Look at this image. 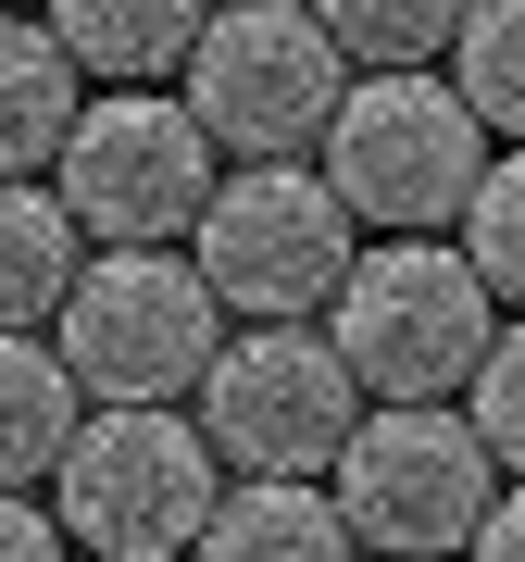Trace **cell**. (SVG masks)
Segmentation results:
<instances>
[{"mask_svg": "<svg viewBox=\"0 0 525 562\" xmlns=\"http://www.w3.org/2000/svg\"><path fill=\"white\" fill-rule=\"evenodd\" d=\"M51 350L88 413H176L225 350V301L188 250H101L51 313Z\"/></svg>", "mask_w": 525, "mask_h": 562, "instance_id": "obj_1", "label": "cell"}, {"mask_svg": "<svg viewBox=\"0 0 525 562\" xmlns=\"http://www.w3.org/2000/svg\"><path fill=\"white\" fill-rule=\"evenodd\" d=\"M313 150H325L313 176L338 188V213L388 225V238H450L488 176V125L463 113L450 76H350Z\"/></svg>", "mask_w": 525, "mask_h": 562, "instance_id": "obj_2", "label": "cell"}, {"mask_svg": "<svg viewBox=\"0 0 525 562\" xmlns=\"http://www.w3.org/2000/svg\"><path fill=\"white\" fill-rule=\"evenodd\" d=\"M338 362L364 401H463L488 338H501V301L476 288V262L450 238H388L338 276Z\"/></svg>", "mask_w": 525, "mask_h": 562, "instance_id": "obj_3", "label": "cell"}, {"mask_svg": "<svg viewBox=\"0 0 525 562\" xmlns=\"http://www.w3.org/2000/svg\"><path fill=\"white\" fill-rule=\"evenodd\" d=\"M325 501L388 562H450L488 525V501H501V462L463 425V401H376L350 425V450L325 462Z\"/></svg>", "mask_w": 525, "mask_h": 562, "instance_id": "obj_4", "label": "cell"}, {"mask_svg": "<svg viewBox=\"0 0 525 562\" xmlns=\"http://www.w3.org/2000/svg\"><path fill=\"white\" fill-rule=\"evenodd\" d=\"M213 501H225V462L201 413H88L51 475V525L88 562H188Z\"/></svg>", "mask_w": 525, "mask_h": 562, "instance_id": "obj_5", "label": "cell"}, {"mask_svg": "<svg viewBox=\"0 0 525 562\" xmlns=\"http://www.w3.org/2000/svg\"><path fill=\"white\" fill-rule=\"evenodd\" d=\"M188 262L238 325H313L364 250H350V213L313 162H238V176H213L201 225H188Z\"/></svg>", "mask_w": 525, "mask_h": 562, "instance_id": "obj_6", "label": "cell"}, {"mask_svg": "<svg viewBox=\"0 0 525 562\" xmlns=\"http://www.w3.org/2000/svg\"><path fill=\"white\" fill-rule=\"evenodd\" d=\"M213 176H225V150L201 138L188 101H163V88H101V101L76 113V138H63V162H51V201L101 250H176L188 225H201Z\"/></svg>", "mask_w": 525, "mask_h": 562, "instance_id": "obj_7", "label": "cell"}, {"mask_svg": "<svg viewBox=\"0 0 525 562\" xmlns=\"http://www.w3.org/2000/svg\"><path fill=\"white\" fill-rule=\"evenodd\" d=\"M176 76H188V113H201L213 150H238V162H301V150L325 138V113H338L350 63H338V38H325L301 0H213L201 50H188Z\"/></svg>", "mask_w": 525, "mask_h": 562, "instance_id": "obj_8", "label": "cell"}, {"mask_svg": "<svg viewBox=\"0 0 525 562\" xmlns=\"http://www.w3.org/2000/svg\"><path fill=\"white\" fill-rule=\"evenodd\" d=\"M350 425H364V387H350L338 338H313V325H238L201 375V438L238 475H313L325 487Z\"/></svg>", "mask_w": 525, "mask_h": 562, "instance_id": "obj_9", "label": "cell"}, {"mask_svg": "<svg viewBox=\"0 0 525 562\" xmlns=\"http://www.w3.org/2000/svg\"><path fill=\"white\" fill-rule=\"evenodd\" d=\"M188 562H364V538L338 525L313 475H238L213 501V525L188 538Z\"/></svg>", "mask_w": 525, "mask_h": 562, "instance_id": "obj_10", "label": "cell"}, {"mask_svg": "<svg viewBox=\"0 0 525 562\" xmlns=\"http://www.w3.org/2000/svg\"><path fill=\"white\" fill-rule=\"evenodd\" d=\"M51 38L76 76H113V88H150V76H176L188 50H201V25H213V0H51Z\"/></svg>", "mask_w": 525, "mask_h": 562, "instance_id": "obj_11", "label": "cell"}, {"mask_svg": "<svg viewBox=\"0 0 525 562\" xmlns=\"http://www.w3.org/2000/svg\"><path fill=\"white\" fill-rule=\"evenodd\" d=\"M76 113H88V76L63 63V38H51L38 13H0V176L63 162Z\"/></svg>", "mask_w": 525, "mask_h": 562, "instance_id": "obj_12", "label": "cell"}, {"mask_svg": "<svg viewBox=\"0 0 525 562\" xmlns=\"http://www.w3.org/2000/svg\"><path fill=\"white\" fill-rule=\"evenodd\" d=\"M76 276H88L76 213H63L38 176H0V338H38Z\"/></svg>", "mask_w": 525, "mask_h": 562, "instance_id": "obj_13", "label": "cell"}, {"mask_svg": "<svg viewBox=\"0 0 525 562\" xmlns=\"http://www.w3.org/2000/svg\"><path fill=\"white\" fill-rule=\"evenodd\" d=\"M76 375H63V350L51 338H0V487L13 501H38V487L63 475V450H76Z\"/></svg>", "mask_w": 525, "mask_h": 562, "instance_id": "obj_14", "label": "cell"}, {"mask_svg": "<svg viewBox=\"0 0 525 562\" xmlns=\"http://www.w3.org/2000/svg\"><path fill=\"white\" fill-rule=\"evenodd\" d=\"M301 13L338 38V63H364V76H425V63L463 38L476 0H301Z\"/></svg>", "mask_w": 525, "mask_h": 562, "instance_id": "obj_15", "label": "cell"}, {"mask_svg": "<svg viewBox=\"0 0 525 562\" xmlns=\"http://www.w3.org/2000/svg\"><path fill=\"white\" fill-rule=\"evenodd\" d=\"M450 88H463V113L488 138L525 150V0H476L463 38H450Z\"/></svg>", "mask_w": 525, "mask_h": 562, "instance_id": "obj_16", "label": "cell"}, {"mask_svg": "<svg viewBox=\"0 0 525 562\" xmlns=\"http://www.w3.org/2000/svg\"><path fill=\"white\" fill-rule=\"evenodd\" d=\"M450 250L476 262V288H488L501 313H525V150H513V162L488 150V176H476V201H463V238H450Z\"/></svg>", "mask_w": 525, "mask_h": 562, "instance_id": "obj_17", "label": "cell"}, {"mask_svg": "<svg viewBox=\"0 0 525 562\" xmlns=\"http://www.w3.org/2000/svg\"><path fill=\"white\" fill-rule=\"evenodd\" d=\"M463 425L488 438V462L501 475H525V313L488 338V362H476V387H463Z\"/></svg>", "mask_w": 525, "mask_h": 562, "instance_id": "obj_18", "label": "cell"}, {"mask_svg": "<svg viewBox=\"0 0 525 562\" xmlns=\"http://www.w3.org/2000/svg\"><path fill=\"white\" fill-rule=\"evenodd\" d=\"M63 550H76V538H63L38 501H13V487H0V562H63Z\"/></svg>", "mask_w": 525, "mask_h": 562, "instance_id": "obj_19", "label": "cell"}, {"mask_svg": "<svg viewBox=\"0 0 525 562\" xmlns=\"http://www.w3.org/2000/svg\"><path fill=\"white\" fill-rule=\"evenodd\" d=\"M463 562H525V475L501 487V501H488V525L463 538Z\"/></svg>", "mask_w": 525, "mask_h": 562, "instance_id": "obj_20", "label": "cell"}, {"mask_svg": "<svg viewBox=\"0 0 525 562\" xmlns=\"http://www.w3.org/2000/svg\"><path fill=\"white\" fill-rule=\"evenodd\" d=\"M0 13H13V0H0Z\"/></svg>", "mask_w": 525, "mask_h": 562, "instance_id": "obj_21", "label": "cell"}]
</instances>
